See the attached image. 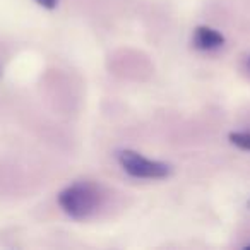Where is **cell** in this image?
Instances as JSON below:
<instances>
[{
	"instance_id": "3957f363",
	"label": "cell",
	"mask_w": 250,
	"mask_h": 250,
	"mask_svg": "<svg viewBox=\"0 0 250 250\" xmlns=\"http://www.w3.org/2000/svg\"><path fill=\"white\" fill-rule=\"evenodd\" d=\"M192 43H194V48L201 52H214L225 45V36L209 26H199L194 31Z\"/></svg>"
},
{
	"instance_id": "6da1fadb",
	"label": "cell",
	"mask_w": 250,
	"mask_h": 250,
	"mask_svg": "<svg viewBox=\"0 0 250 250\" xmlns=\"http://www.w3.org/2000/svg\"><path fill=\"white\" fill-rule=\"evenodd\" d=\"M59 206L72 219H87L101 204L100 188L91 182H76L65 187L57 197Z\"/></svg>"
},
{
	"instance_id": "7a4b0ae2",
	"label": "cell",
	"mask_w": 250,
	"mask_h": 250,
	"mask_svg": "<svg viewBox=\"0 0 250 250\" xmlns=\"http://www.w3.org/2000/svg\"><path fill=\"white\" fill-rule=\"evenodd\" d=\"M117 161L127 175L134 178H143V180H163V178L170 177L173 171L171 165L165 163V161L149 160L132 149L118 151Z\"/></svg>"
},
{
	"instance_id": "5b68a950",
	"label": "cell",
	"mask_w": 250,
	"mask_h": 250,
	"mask_svg": "<svg viewBox=\"0 0 250 250\" xmlns=\"http://www.w3.org/2000/svg\"><path fill=\"white\" fill-rule=\"evenodd\" d=\"M40 5H42L43 9H48V11H52V9L57 7V4H59V0H36Z\"/></svg>"
},
{
	"instance_id": "8992f818",
	"label": "cell",
	"mask_w": 250,
	"mask_h": 250,
	"mask_svg": "<svg viewBox=\"0 0 250 250\" xmlns=\"http://www.w3.org/2000/svg\"><path fill=\"white\" fill-rule=\"evenodd\" d=\"M247 206H249V208H250V201H249V202H247Z\"/></svg>"
},
{
	"instance_id": "277c9868",
	"label": "cell",
	"mask_w": 250,
	"mask_h": 250,
	"mask_svg": "<svg viewBox=\"0 0 250 250\" xmlns=\"http://www.w3.org/2000/svg\"><path fill=\"white\" fill-rule=\"evenodd\" d=\"M229 143L242 151H250V132H231L228 136Z\"/></svg>"
},
{
	"instance_id": "52a82bcc",
	"label": "cell",
	"mask_w": 250,
	"mask_h": 250,
	"mask_svg": "<svg viewBox=\"0 0 250 250\" xmlns=\"http://www.w3.org/2000/svg\"><path fill=\"white\" fill-rule=\"evenodd\" d=\"M247 249H250V243H249V245H247Z\"/></svg>"
},
{
	"instance_id": "ba28073f",
	"label": "cell",
	"mask_w": 250,
	"mask_h": 250,
	"mask_svg": "<svg viewBox=\"0 0 250 250\" xmlns=\"http://www.w3.org/2000/svg\"><path fill=\"white\" fill-rule=\"evenodd\" d=\"M249 65H250V59H249Z\"/></svg>"
}]
</instances>
